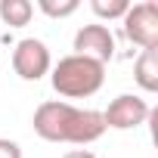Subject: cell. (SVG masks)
Here are the masks:
<instances>
[{
	"instance_id": "6da1fadb",
	"label": "cell",
	"mask_w": 158,
	"mask_h": 158,
	"mask_svg": "<svg viewBox=\"0 0 158 158\" xmlns=\"http://www.w3.org/2000/svg\"><path fill=\"white\" fill-rule=\"evenodd\" d=\"M34 133L47 143H71V146H90L106 133L102 112L96 109H77L65 99H47L34 109Z\"/></svg>"
},
{
	"instance_id": "7a4b0ae2",
	"label": "cell",
	"mask_w": 158,
	"mask_h": 158,
	"mask_svg": "<svg viewBox=\"0 0 158 158\" xmlns=\"http://www.w3.org/2000/svg\"><path fill=\"white\" fill-rule=\"evenodd\" d=\"M50 84L65 99H87L102 90L106 84V65L87 59V56H62L50 68Z\"/></svg>"
},
{
	"instance_id": "3957f363",
	"label": "cell",
	"mask_w": 158,
	"mask_h": 158,
	"mask_svg": "<svg viewBox=\"0 0 158 158\" xmlns=\"http://www.w3.org/2000/svg\"><path fill=\"white\" fill-rule=\"evenodd\" d=\"M121 31L139 50H155L158 47V3L155 0L130 3V10L121 19Z\"/></svg>"
},
{
	"instance_id": "277c9868",
	"label": "cell",
	"mask_w": 158,
	"mask_h": 158,
	"mask_svg": "<svg viewBox=\"0 0 158 158\" xmlns=\"http://www.w3.org/2000/svg\"><path fill=\"white\" fill-rule=\"evenodd\" d=\"M53 68V56L50 47L37 37H22L13 50V71L22 81H40L44 74H50Z\"/></svg>"
},
{
	"instance_id": "5b68a950",
	"label": "cell",
	"mask_w": 158,
	"mask_h": 158,
	"mask_svg": "<svg viewBox=\"0 0 158 158\" xmlns=\"http://www.w3.org/2000/svg\"><path fill=\"white\" fill-rule=\"evenodd\" d=\"M149 115H152V109H149V102H146L143 96H136V93H121V96H115V99L109 102V109L102 112V124H106V130H109V127H112V130H133V127L146 124Z\"/></svg>"
},
{
	"instance_id": "8992f818",
	"label": "cell",
	"mask_w": 158,
	"mask_h": 158,
	"mask_svg": "<svg viewBox=\"0 0 158 158\" xmlns=\"http://www.w3.org/2000/svg\"><path fill=\"white\" fill-rule=\"evenodd\" d=\"M74 56H87L99 65H109L115 59V34L106 25H81L74 31Z\"/></svg>"
},
{
	"instance_id": "52a82bcc",
	"label": "cell",
	"mask_w": 158,
	"mask_h": 158,
	"mask_svg": "<svg viewBox=\"0 0 158 158\" xmlns=\"http://www.w3.org/2000/svg\"><path fill=\"white\" fill-rule=\"evenodd\" d=\"M133 81L139 84L143 93H155L158 90V47L139 53V59L133 62Z\"/></svg>"
},
{
	"instance_id": "ba28073f",
	"label": "cell",
	"mask_w": 158,
	"mask_h": 158,
	"mask_svg": "<svg viewBox=\"0 0 158 158\" xmlns=\"http://www.w3.org/2000/svg\"><path fill=\"white\" fill-rule=\"evenodd\" d=\"M34 16L31 0H0V19L10 28H25Z\"/></svg>"
},
{
	"instance_id": "9c48e42d",
	"label": "cell",
	"mask_w": 158,
	"mask_h": 158,
	"mask_svg": "<svg viewBox=\"0 0 158 158\" xmlns=\"http://www.w3.org/2000/svg\"><path fill=\"white\" fill-rule=\"evenodd\" d=\"M90 10L99 19H124V13L130 10V0H90Z\"/></svg>"
},
{
	"instance_id": "30bf717a",
	"label": "cell",
	"mask_w": 158,
	"mask_h": 158,
	"mask_svg": "<svg viewBox=\"0 0 158 158\" xmlns=\"http://www.w3.org/2000/svg\"><path fill=\"white\" fill-rule=\"evenodd\" d=\"M77 0H37V10L44 13V16H50V19H65V16H74L77 13Z\"/></svg>"
},
{
	"instance_id": "8fae6325",
	"label": "cell",
	"mask_w": 158,
	"mask_h": 158,
	"mask_svg": "<svg viewBox=\"0 0 158 158\" xmlns=\"http://www.w3.org/2000/svg\"><path fill=\"white\" fill-rule=\"evenodd\" d=\"M0 158H22V146H19L16 139L0 136Z\"/></svg>"
},
{
	"instance_id": "7c38bea8",
	"label": "cell",
	"mask_w": 158,
	"mask_h": 158,
	"mask_svg": "<svg viewBox=\"0 0 158 158\" xmlns=\"http://www.w3.org/2000/svg\"><path fill=\"white\" fill-rule=\"evenodd\" d=\"M62 158H96L90 149H71V152H65Z\"/></svg>"
}]
</instances>
